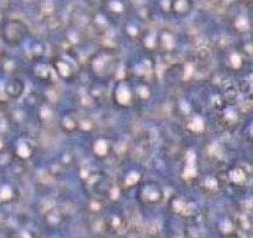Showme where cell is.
I'll use <instances>...</instances> for the list:
<instances>
[{"instance_id": "obj_1", "label": "cell", "mask_w": 253, "mask_h": 238, "mask_svg": "<svg viewBox=\"0 0 253 238\" xmlns=\"http://www.w3.org/2000/svg\"><path fill=\"white\" fill-rule=\"evenodd\" d=\"M5 40L12 42V43H19L25 37L27 32V26L19 19H9L4 22L2 27Z\"/></svg>"}, {"instance_id": "obj_2", "label": "cell", "mask_w": 253, "mask_h": 238, "mask_svg": "<svg viewBox=\"0 0 253 238\" xmlns=\"http://www.w3.org/2000/svg\"><path fill=\"white\" fill-rule=\"evenodd\" d=\"M193 6H194V1L193 0H169L168 10L174 16L184 17L192 12Z\"/></svg>"}, {"instance_id": "obj_3", "label": "cell", "mask_w": 253, "mask_h": 238, "mask_svg": "<svg viewBox=\"0 0 253 238\" xmlns=\"http://www.w3.org/2000/svg\"><path fill=\"white\" fill-rule=\"evenodd\" d=\"M101 4L104 5V9L108 14L115 16H121L126 11L125 0H101Z\"/></svg>"}, {"instance_id": "obj_4", "label": "cell", "mask_w": 253, "mask_h": 238, "mask_svg": "<svg viewBox=\"0 0 253 238\" xmlns=\"http://www.w3.org/2000/svg\"><path fill=\"white\" fill-rule=\"evenodd\" d=\"M90 2H101V0H88Z\"/></svg>"}, {"instance_id": "obj_5", "label": "cell", "mask_w": 253, "mask_h": 238, "mask_svg": "<svg viewBox=\"0 0 253 238\" xmlns=\"http://www.w3.org/2000/svg\"><path fill=\"white\" fill-rule=\"evenodd\" d=\"M242 1H245V2H246V4H250V2H251L252 0H242Z\"/></svg>"}]
</instances>
